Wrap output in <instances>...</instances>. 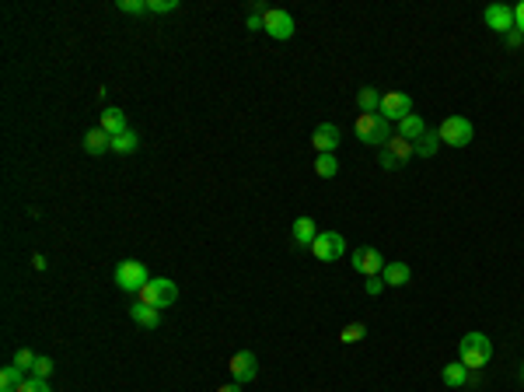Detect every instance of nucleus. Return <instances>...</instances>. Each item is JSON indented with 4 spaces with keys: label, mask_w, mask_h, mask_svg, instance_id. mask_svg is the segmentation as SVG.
I'll return each instance as SVG.
<instances>
[{
    "label": "nucleus",
    "mask_w": 524,
    "mask_h": 392,
    "mask_svg": "<svg viewBox=\"0 0 524 392\" xmlns=\"http://www.w3.org/2000/svg\"><path fill=\"white\" fill-rule=\"evenodd\" d=\"M311 253L319 263H336L346 253V238L339 231H319V238L311 242Z\"/></svg>",
    "instance_id": "nucleus-8"
},
{
    "label": "nucleus",
    "mask_w": 524,
    "mask_h": 392,
    "mask_svg": "<svg viewBox=\"0 0 524 392\" xmlns=\"http://www.w3.org/2000/svg\"><path fill=\"white\" fill-rule=\"evenodd\" d=\"M350 263H353V270L363 273V277H381V270H385V256H381L374 245H360V249L350 256Z\"/></svg>",
    "instance_id": "nucleus-10"
},
{
    "label": "nucleus",
    "mask_w": 524,
    "mask_h": 392,
    "mask_svg": "<svg viewBox=\"0 0 524 392\" xmlns=\"http://www.w3.org/2000/svg\"><path fill=\"white\" fill-rule=\"evenodd\" d=\"M521 382H524V368H521Z\"/></svg>",
    "instance_id": "nucleus-38"
},
{
    "label": "nucleus",
    "mask_w": 524,
    "mask_h": 392,
    "mask_svg": "<svg viewBox=\"0 0 524 392\" xmlns=\"http://www.w3.org/2000/svg\"><path fill=\"white\" fill-rule=\"evenodd\" d=\"M412 154H416V144H412V140H405V137H399V133H392V137H388V144L381 147V158H378V161H381V169L399 172Z\"/></svg>",
    "instance_id": "nucleus-4"
},
{
    "label": "nucleus",
    "mask_w": 524,
    "mask_h": 392,
    "mask_svg": "<svg viewBox=\"0 0 524 392\" xmlns=\"http://www.w3.org/2000/svg\"><path fill=\"white\" fill-rule=\"evenodd\" d=\"M14 368H21V371H32L36 368V354L28 347H21L18 354H14Z\"/></svg>",
    "instance_id": "nucleus-27"
},
{
    "label": "nucleus",
    "mask_w": 524,
    "mask_h": 392,
    "mask_svg": "<svg viewBox=\"0 0 524 392\" xmlns=\"http://www.w3.org/2000/svg\"><path fill=\"white\" fill-rule=\"evenodd\" d=\"M315 238H319L315 221H311V218H297V221H294V242H297V245H311Z\"/></svg>",
    "instance_id": "nucleus-19"
},
{
    "label": "nucleus",
    "mask_w": 524,
    "mask_h": 392,
    "mask_svg": "<svg viewBox=\"0 0 524 392\" xmlns=\"http://www.w3.org/2000/svg\"><path fill=\"white\" fill-rule=\"evenodd\" d=\"M483 18H486V25H489L493 32H500V36H507V32L518 28V25H514V7H507V4H489Z\"/></svg>",
    "instance_id": "nucleus-12"
},
{
    "label": "nucleus",
    "mask_w": 524,
    "mask_h": 392,
    "mask_svg": "<svg viewBox=\"0 0 524 392\" xmlns=\"http://www.w3.org/2000/svg\"><path fill=\"white\" fill-rule=\"evenodd\" d=\"M437 144H441V133H437V130H427L423 137H419V140H416V154H419V158H430V154L437 151Z\"/></svg>",
    "instance_id": "nucleus-22"
},
{
    "label": "nucleus",
    "mask_w": 524,
    "mask_h": 392,
    "mask_svg": "<svg viewBox=\"0 0 524 392\" xmlns=\"http://www.w3.org/2000/svg\"><path fill=\"white\" fill-rule=\"evenodd\" d=\"M357 105H360V112H378V105H381V95H378L374 88H360V95H357Z\"/></svg>",
    "instance_id": "nucleus-24"
},
{
    "label": "nucleus",
    "mask_w": 524,
    "mask_h": 392,
    "mask_svg": "<svg viewBox=\"0 0 524 392\" xmlns=\"http://www.w3.org/2000/svg\"><path fill=\"white\" fill-rule=\"evenodd\" d=\"M385 287V277H367V295H381Z\"/></svg>",
    "instance_id": "nucleus-32"
},
{
    "label": "nucleus",
    "mask_w": 524,
    "mask_h": 392,
    "mask_svg": "<svg viewBox=\"0 0 524 392\" xmlns=\"http://www.w3.org/2000/svg\"><path fill=\"white\" fill-rule=\"evenodd\" d=\"M116 7H119L122 14H144L147 11V0H119Z\"/></svg>",
    "instance_id": "nucleus-31"
},
{
    "label": "nucleus",
    "mask_w": 524,
    "mask_h": 392,
    "mask_svg": "<svg viewBox=\"0 0 524 392\" xmlns=\"http://www.w3.org/2000/svg\"><path fill=\"white\" fill-rule=\"evenodd\" d=\"M437 133H441V140L447 144V147H469V144H472V137H476L472 123H469L465 116H447Z\"/></svg>",
    "instance_id": "nucleus-6"
},
{
    "label": "nucleus",
    "mask_w": 524,
    "mask_h": 392,
    "mask_svg": "<svg viewBox=\"0 0 524 392\" xmlns=\"http://www.w3.org/2000/svg\"><path fill=\"white\" fill-rule=\"evenodd\" d=\"M129 319L137 322V326H144V329H158L161 326V308H151V305H137L129 308Z\"/></svg>",
    "instance_id": "nucleus-14"
},
{
    "label": "nucleus",
    "mask_w": 524,
    "mask_h": 392,
    "mask_svg": "<svg viewBox=\"0 0 524 392\" xmlns=\"http://www.w3.org/2000/svg\"><path fill=\"white\" fill-rule=\"evenodd\" d=\"M378 112H381L388 123H402L405 116H412V98H409L405 91H385Z\"/></svg>",
    "instance_id": "nucleus-7"
},
{
    "label": "nucleus",
    "mask_w": 524,
    "mask_h": 392,
    "mask_svg": "<svg viewBox=\"0 0 524 392\" xmlns=\"http://www.w3.org/2000/svg\"><path fill=\"white\" fill-rule=\"evenodd\" d=\"M262 32L283 43V39H290V36H294V18H290L287 11H277V7H273V11H266V14H262Z\"/></svg>",
    "instance_id": "nucleus-11"
},
{
    "label": "nucleus",
    "mask_w": 524,
    "mask_h": 392,
    "mask_svg": "<svg viewBox=\"0 0 524 392\" xmlns=\"http://www.w3.org/2000/svg\"><path fill=\"white\" fill-rule=\"evenodd\" d=\"M441 378H444V386H451V389H461V386H469V368H465L461 361H454V364H444Z\"/></svg>",
    "instance_id": "nucleus-18"
},
{
    "label": "nucleus",
    "mask_w": 524,
    "mask_h": 392,
    "mask_svg": "<svg viewBox=\"0 0 524 392\" xmlns=\"http://www.w3.org/2000/svg\"><path fill=\"white\" fill-rule=\"evenodd\" d=\"M315 172L322 175V179H332V175L339 172V161H336L332 154H319V161H315Z\"/></svg>",
    "instance_id": "nucleus-26"
},
{
    "label": "nucleus",
    "mask_w": 524,
    "mask_h": 392,
    "mask_svg": "<svg viewBox=\"0 0 524 392\" xmlns=\"http://www.w3.org/2000/svg\"><path fill=\"white\" fill-rule=\"evenodd\" d=\"M21 375H25L21 368H14V364H7V368L0 371V392H18V386L25 382Z\"/></svg>",
    "instance_id": "nucleus-21"
},
{
    "label": "nucleus",
    "mask_w": 524,
    "mask_h": 392,
    "mask_svg": "<svg viewBox=\"0 0 524 392\" xmlns=\"http://www.w3.org/2000/svg\"><path fill=\"white\" fill-rule=\"evenodd\" d=\"M53 368H56V364H53V357H36L32 375H36V378H49V375H53Z\"/></svg>",
    "instance_id": "nucleus-30"
},
{
    "label": "nucleus",
    "mask_w": 524,
    "mask_h": 392,
    "mask_svg": "<svg viewBox=\"0 0 524 392\" xmlns=\"http://www.w3.org/2000/svg\"><path fill=\"white\" fill-rule=\"evenodd\" d=\"M228 368H231V378H235L238 386H245V382H252V378L259 375V357H255L252 350H238V354H231Z\"/></svg>",
    "instance_id": "nucleus-9"
},
{
    "label": "nucleus",
    "mask_w": 524,
    "mask_h": 392,
    "mask_svg": "<svg viewBox=\"0 0 524 392\" xmlns=\"http://www.w3.org/2000/svg\"><path fill=\"white\" fill-rule=\"evenodd\" d=\"M363 337H367V326H363V322H350V326L339 329V340H343V344H360Z\"/></svg>",
    "instance_id": "nucleus-25"
},
{
    "label": "nucleus",
    "mask_w": 524,
    "mask_h": 392,
    "mask_svg": "<svg viewBox=\"0 0 524 392\" xmlns=\"http://www.w3.org/2000/svg\"><path fill=\"white\" fill-rule=\"evenodd\" d=\"M137 302L140 305H151V308H168L178 302V287H175V280H168V277H151L140 291H137Z\"/></svg>",
    "instance_id": "nucleus-2"
},
{
    "label": "nucleus",
    "mask_w": 524,
    "mask_h": 392,
    "mask_svg": "<svg viewBox=\"0 0 524 392\" xmlns=\"http://www.w3.org/2000/svg\"><path fill=\"white\" fill-rule=\"evenodd\" d=\"M514 25H518V32L524 36V0L518 4V7H514Z\"/></svg>",
    "instance_id": "nucleus-33"
},
{
    "label": "nucleus",
    "mask_w": 524,
    "mask_h": 392,
    "mask_svg": "<svg viewBox=\"0 0 524 392\" xmlns=\"http://www.w3.org/2000/svg\"><path fill=\"white\" fill-rule=\"evenodd\" d=\"M381 277H385L388 287H405L412 280V270H409V263H385Z\"/></svg>",
    "instance_id": "nucleus-15"
},
{
    "label": "nucleus",
    "mask_w": 524,
    "mask_h": 392,
    "mask_svg": "<svg viewBox=\"0 0 524 392\" xmlns=\"http://www.w3.org/2000/svg\"><path fill=\"white\" fill-rule=\"evenodd\" d=\"M489 357H493V344H489L486 333H465V337H461V344H458V361H461L469 371L486 368Z\"/></svg>",
    "instance_id": "nucleus-1"
},
{
    "label": "nucleus",
    "mask_w": 524,
    "mask_h": 392,
    "mask_svg": "<svg viewBox=\"0 0 524 392\" xmlns=\"http://www.w3.org/2000/svg\"><path fill=\"white\" fill-rule=\"evenodd\" d=\"M521 32H518V28H514V32H507V46H521Z\"/></svg>",
    "instance_id": "nucleus-35"
},
{
    "label": "nucleus",
    "mask_w": 524,
    "mask_h": 392,
    "mask_svg": "<svg viewBox=\"0 0 524 392\" xmlns=\"http://www.w3.org/2000/svg\"><path fill=\"white\" fill-rule=\"evenodd\" d=\"M32 266H36V270H46V256H32Z\"/></svg>",
    "instance_id": "nucleus-37"
},
{
    "label": "nucleus",
    "mask_w": 524,
    "mask_h": 392,
    "mask_svg": "<svg viewBox=\"0 0 524 392\" xmlns=\"http://www.w3.org/2000/svg\"><path fill=\"white\" fill-rule=\"evenodd\" d=\"M353 130H357V140H363V144H370V147H385L388 137H392V123H388L381 112H360Z\"/></svg>",
    "instance_id": "nucleus-3"
},
{
    "label": "nucleus",
    "mask_w": 524,
    "mask_h": 392,
    "mask_svg": "<svg viewBox=\"0 0 524 392\" xmlns=\"http://www.w3.org/2000/svg\"><path fill=\"white\" fill-rule=\"evenodd\" d=\"M242 389H245V386H238V382H228V386H220L217 392H242Z\"/></svg>",
    "instance_id": "nucleus-36"
},
{
    "label": "nucleus",
    "mask_w": 524,
    "mask_h": 392,
    "mask_svg": "<svg viewBox=\"0 0 524 392\" xmlns=\"http://www.w3.org/2000/svg\"><path fill=\"white\" fill-rule=\"evenodd\" d=\"M259 28H262V14H252L248 18V32H259Z\"/></svg>",
    "instance_id": "nucleus-34"
},
{
    "label": "nucleus",
    "mask_w": 524,
    "mask_h": 392,
    "mask_svg": "<svg viewBox=\"0 0 524 392\" xmlns=\"http://www.w3.org/2000/svg\"><path fill=\"white\" fill-rule=\"evenodd\" d=\"M147 280H151V273H147V266L140 260H122L116 266V287L126 291V295H137Z\"/></svg>",
    "instance_id": "nucleus-5"
},
{
    "label": "nucleus",
    "mask_w": 524,
    "mask_h": 392,
    "mask_svg": "<svg viewBox=\"0 0 524 392\" xmlns=\"http://www.w3.org/2000/svg\"><path fill=\"white\" fill-rule=\"evenodd\" d=\"M311 144H315L319 154H332L339 147V127L336 123H319L315 133H311Z\"/></svg>",
    "instance_id": "nucleus-13"
},
{
    "label": "nucleus",
    "mask_w": 524,
    "mask_h": 392,
    "mask_svg": "<svg viewBox=\"0 0 524 392\" xmlns=\"http://www.w3.org/2000/svg\"><path fill=\"white\" fill-rule=\"evenodd\" d=\"M137 147H140V140H137L133 130H122L119 137H112V151H116V154H129V151H137Z\"/></svg>",
    "instance_id": "nucleus-23"
},
{
    "label": "nucleus",
    "mask_w": 524,
    "mask_h": 392,
    "mask_svg": "<svg viewBox=\"0 0 524 392\" xmlns=\"http://www.w3.org/2000/svg\"><path fill=\"white\" fill-rule=\"evenodd\" d=\"M98 127L109 133V137H119L122 130H129V127H126V112L116 109V105H109V109L102 112V123H98Z\"/></svg>",
    "instance_id": "nucleus-17"
},
{
    "label": "nucleus",
    "mask_w": 524,
    "mask_h": 392,
    "mask_svg": "<svg viewBox=\"0 0 524 392\" xmlns=\"http://www.w3.org/2000/svg\"><path fill=\"white\" fill-rule=\"evenodd\" d=\"M18 392H53V389H49V378H36V375H32V378H25V382L18 386Z\"/></svg>",
    "instance_id": "nucleus-28"
},
{
    "label": "nucleus",
    "mask_w": 524,
    "mask_h": 392,
    "mask_svg": "<svg viewBox=\"0 0 524 392\" xmlns=\"http://www.w3.org/2000/svg\"><path fill=\"white\" fill-rule=\"evenodd\" d=\"M423 133H427V123H423V120H419L416 112H412V116H405L402 123H399V137L412 140V144H416V140H419Z\"/></svg>",
    "instance_id": "nucleus-20"
},
{
    "label": "nucleus",
    "mask_w": 524,
    "mask_h": 392,
    "mask_svg": "<svg viewBox=\"0 0 524 392\" xmlns=\"http://www.w3.org/2000/svg\"><path fill=\"white\" fill-rule=\"evenodd\" d=\"M84 151L87 154H105V151H112V137L102 130V127H95V130L84 133Z\"/></svg>",
    "instance_id": "nucleus-16"
},
{
    "label": "nucleus",
    "mask_w": 524,
    "mask_h": 392,
    "mask_svg": "<svg viewBox=\"0 0 524 392\" xmlns=\"http://www.w3.org/2000/svg\"><path fill=\"white\" fill-rule=\"evenodd\" d=\"M178 7V0H147V11L151 14H171Z\"/></svg>",
    "instance_id": "nucleus-29"
}]
</instances>
